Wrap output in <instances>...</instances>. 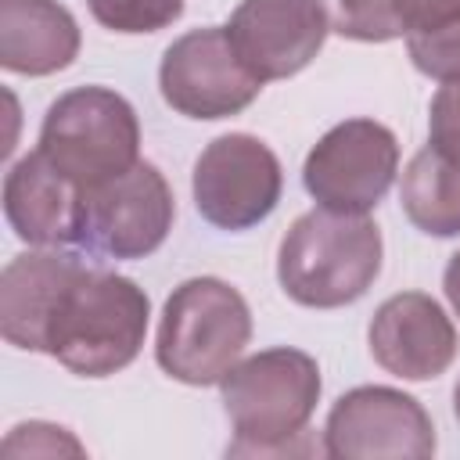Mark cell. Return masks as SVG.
Segmentation results:
<instances>
[{"label":"cell","instance_id":"4","mask_svg":"<svg viewBox=\"0 0 460 460\" xmlns=\"http://www.w3.org/2000/svg\"><path fill=\"white\" fill-rule=\"evenodd\" d=\"M252 341V309L219 277H190L162 305L155 359L190 388L219 385Z\"/></svg>","mask_w":460,"mask_h":460},{"label":"cell","instance_id":"1","mask_svg":"<svg viewBox=\"0 0 460 460\" xmlns=\"http://www.w3.org/2000/svg\"><path fill=\"white\" fill-rule=\"evenodd\" d=\"M381 230L356 212H302L280 241L277 280L305 309H341L359 302L381 273Z\"/></svg>","mask_w":460,"mask_h":460},{"label":"cell","instance_id":"20","mask_svg":"<svg viewBox=\"0 0 460 460\" xmlns=\"http://www.w3.org/2000/svg\"><path fill=\"white\" fill-rule=\"evenodd\" d=\"M428 147L438 151L446 162L460 165V83H442L431 97Z\"/></svg>","mask_w":460,"mask_h":460},{"label":"cell","instance_id":"23","mask_svg":"<svg viewBox=\"0 0 460 460\" xmlns=\"http://www.w3.org/2000/svg\"><path fill=\"white\" fill-rule=\"evenodd\" d=\"M442 288H446V298H449L453 313L460 316V252H456V255H449L446 273H442Z\"/></svg>","mask_w":460,"mask_h":460},{"label":"cell","instance_id":"6","mask_svg":"<svg viewBox=\"0 0 460 460\" xmlns=\"http://www.w3.org/2000/svg\"><path fill=\"white\" fill-rule=\"evenodd\" d=\"M176 219L169 180L151 162L86 187L75 248L90 259H144L162 248Z\"/></svg>","mask_w":460,"mask_h":460},{"label":"cell","instance_id":"10","mask_svg":"<svg viewBox=\"0 0 460 460\" xmlns=\"http://www.w3.org/2000/svg\"><path fill=\"white\" fill-rule=\"evenodd\" d=\"M323 453L331 460H428L435 456V424L410 392L359 385L331 406Z\"/></svg>","mask_w":460,"mask_h":460},{"label":"cell","instance_id":"8","mask_svg":"<svg viewBox=\"0 0 460 460\" xmlns=\"http://www.w3.org/2000/svg\"><path fill=\"white\" fill-rule=\"evenodd\" d=\"M162 101L187 119H230L241 115L262 90V79L248 72L234 50L226 25L190 29L172 40L158 65Z\"/></svg>","mask_w":460,"mask_h":460},{"label":"cell","instance_id":"9","mask_svg":"<svg viewBox=\"0 0 460 460\" xmlns=\"http://www.w3.org/2000/svg\"><path fill=\"white\" fill-rule=\"evenodd\" d=\"M190 190L205 223L230 234L252 230L280 201V158L252 133H223L198 155Z\"/></svg>","mask_w":460,"mask_h":460},{"label":"cell","instance_id":"15","mask_svg":"<svg viewBox=\"0 0 460 460\" xmlns=\"http://www.w3.org/2000/svg\"><path fill=\"white\" fill-rule=\"evenodd\" d=\"M79 25L58 0H0V65L14 75H54L79 58Z\"/></svg>","mask_w":460,"mask_h":460},{"label":"cell","instance_id":"18","mask_svg":"<svg viewBox=\"0 0 460 460\" xmlns=\"http://www.w3.org/2000/svg\"><path fill=\"white\" fill-rule=\"evenodd\" d=\"M86 4L97 25L122 36L169 29L183 14V0H86Z\"/></svg>","mask_w":460,"mask_h":460},{"label":"cell","instance_id":"24","mask_svg":"<svg viewBox=\"0 0 460 460\" xmlns=\"http://www.w3.org/2000/svg\"><path fill=\"white\" fill-rule=\"evenodd\" d=\"M453 413H456V420H460V381H456V388H453Z\"/></svg>","mask_w":460,"mask_h":460},{"label":"cell","instance_id":"2","mask_svg":"<svg viewBox=\"0 0 460 460\" xmlns=\"http://www.w3.org/2000/svg\"><path fill=\"white\" fill-rule=\"evenodd\" d=\"M147 316L151 302L137 280L86 266L50 316L47 356L79 377H111L140 356Z\"/></svg>","mask_w":460,"mask_h":460},{"label":"cell","instance_id":"14","mask_svg":"<svg viewBox=\"0 0 460 460\" xmlns=\"http://www.w3.org/2000/svg\"><path fill=\"white\" fill-rule=\"evenodd\" d=\"M86 262L65 248L14 255L0 273V334L22 352H47V327Z\"/></svg>","mask_w":460,"mask_h":460},{"label":"cell","instance_id":"19","mask_svg":"<svg viewBox=\"0 0 460 460\" xmlns=\"http://www.w3.org/2000/svg\"><path fill=\"white\" fill-rule=\"evenodd\" d=\"M406 54L420 75L438 83H460V18L438 29L406 32Z\"/></svg>","mask_w":460,"mask_h":460},{"label":"cell","instance_id":"5","mask_svg":"<svg viewBox=\"0 0 460 460\" xmlns=\"http://www.w3.org/2000/svg\"><path fill=\"white\" fill-rule=\"evenodd\" d=\"M40 151L83 190L97 187L140 162L137 111L108 86H75L47 108Z\"/></svg>","mask_w":460,"mask_h":460},{"label":"cell","instance_id":"11","mask_svg":"<svg viewBox=\"0 0 460 460\" xmlns=\"http://www.w3.org/2000/svg\"><path fill=\"white\" fill-rule=\"evenodd\" d=\"M331 25L320 0H241L226 36L262 83L298 75L323 47Z\"/></svg>","mask_w":460,"mask_h":460},{"label":"cell","instance_id":"3","mask_svg":"<svg viewBox=\"0 0 460 460\" xmlns=\"http://www.w3.org/2000/svg\"><path fill=\"white\" fill-rule=\"evenodd\" d=\"M320 367L302 349H262L237 359L219 381L223 410L234 428V446L226 453H291L295 438L305 431L320 402Z\"/></svg>","mask_w":460,"mask_h":460},{"label":"cell","instance_id":"22","mask_svg":"<svg viewBox=\"0 0 460 460\" xmlns=\"http://www.w3.org/2000/svg\"><path fill=\"white\" fill-rule=\"evenodd\" d=\"M399 7H402L406 32L438 29V25L460 18V0H399Z\"/></svg>","mask_w":460,"mask_h":460},{"label":"cell","instance_id":"16","mask_svg":"<svg viewBox=\"0 0 460 460\" xmlns=\"http://www.w3.org/2000/svg\"><path fill=\"white\" fill-rule=\"evenodd\" d=\"M399 201L406 219L428 237H456L460 234V165L446 162L438 151L424 147L410 158Z\"/></svg>","mask_w":460,"mask_h":460},{"label":"cell","instance_id":"12","mask_svg":"<svg viewBox=\"0 0 460 460\" xmlns=\"http://www.w3.org/2000/svg\"><path fill=\"white\" fill-rule=\"evenodd\" d=\"M367 341L374 363L402 381H431L446 374L460 349L453 320L424 291L385 298L370 316Z\"/></svg>","mask_w":460,"mask_h":460},{"label":"cell","instance_id":"21","mask_svg":"<svg viewBox=\"0 0 460 460\" xmlns=\"http://www.w3.org/2000/svg\"><path fill=\"white\" fill-rule=\"evenodd\" d=\"M7 438H25V453H83V446L58 424H40V420H29V424H18Z\"/></svg>","mask_w":460,"mask_h":460},{"label":"cell","instance_id":"13","mask_svg":"<svg viewBox=\"0 0 460 460\" xmlns=\"http://www.w3.org/2000/svg\"><path fill=\"white\" fill-rule=\"evenodd\" d=\"M4 216L18 241L32 248H75L83 187L43 151L18 158L4 176Z\"/></svg>","mask_w":460,"mask_h":460},{"label":"cell","instance_id":"17","mask_svg":"<svg viewBox=\"0 0 460 460\" xmlns=\"http://www.w3.org/2000/svg\"><path fill=\"white\" fill-rule=\"evenodd\" d=\"M331 32L356 43H388L406 36L399 0H320Z\"/></svg>","mask_w":460,"mask_h":460},{"label":"cell","instance_id":"7","mask_svg":"<svg viewBox=\"0 0 460 460\" xmlns=\"http://www.w3.org/2000/svg\"><path fill=\"white\" fill-rule=\"evenodd\" d=\"M395 172V133L377 119H345L313 144L302 165V183L316 205L367 216L388 194Z\"/></svg>","mask_w":460,"mask_h":460}]
</instances>
